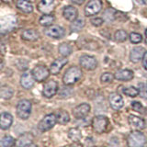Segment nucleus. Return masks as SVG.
<instances>
[{"label": "nucleus", "instance_id": "obj_1", "mask_svg": "<svg viewBox=\"0 0 147 147\" xmlns=\"http://www.w3.org/2000/svg\"><path fill=\"white\" fill-rule=\"evenodd\" d=\"M82 76H83V73L79 67L72 66L69 68L65 72V74L63 75V84L65 86H72L74 84H76L77 81H79L81 79Z\"/></svg>", "mask_w": 147, "mask_h": 147}, {"label": "nucleus", "instance_id": "obj_2", "mask_svg": "<svg viewBox=\"0 0 147 147\" xmlns=\"http://www.w3.org/2000/svg\"><path fill=\"white\" fill-rule=\"evenodd\" d=\"M146 144V137L139 131H133L127 137L128 147H144Z\"/></svg>", "mask_w": 147, "mask_h": 147}, {"label": "nucleus", "instance_id": "obj_3", "mask_svg": "<svg viewBox=\"0 0 147 147\" xmlns=\"http://www.w3.org/2000/svg\"><path fill=\"white\" fill-rule=\"evenodd\" d=\"M31 102L28 99H22L17 105V115L21 119H28L31 113Z\"/></svg>", "mask_w": 147, "mask_h": 147}, {"label": "nucleus", "instance_id": "obj_4", "mask_svg": "<svg viewBox=\"0 0 147 147\" xmlns=\"http://www.w3.org/2000/svg\"><path fill=\"white\" fill-rule=\"evenodd\" d=\"M109 125V121L107 117L99 115L96 116L92 121V127L96 133H104L107 131Z\"/></svg>", "mask_w": 147, "mask_h": 147}, {"label": "nucleus", "instance_id": "obj_5", "mask_svg": "<svg viewBox=\"0 0 147 147\" xmlns=\"http://www.w3.org/2000/svg\"><path fill=\"white\" fill-rule=\"evenodd\" d=\"M56 122H57L56 115L53 113H51L44 116V118L39 122L38 128L40 131H46L53 128V126L56 124Z\"/></svg>", "mask_w": 147, "mask_h": 147}, {"label": "nucleus", "instance_id": "obj_6", "mask_svg": "<svg viewBox=\"0 0 147 147\" xmlns=\"http://www.w3.org/2000/svg\"><path fill=\"white\" fill-rule=\"evenodd\" d=\"M102 8L101 0H90L85 7V14L86 17H92L98 14Z\"/></svg>", "mask_w": 147, "mask_h": 147}, {"label": "nucleus", "instance_id": "obj_7", "mask_svg": "<svg viewBox=\"0 0 147 147\" xmlns=\"http://www.w3.org/2000/svg\"><path fill=\"white\" fill-rule=\"evenodd\" d=\"M50 73V70L45 65H37L32 70V75L37 82L45 81L49 77Z\"/></svg>", "mask_w": 147, "mask_h": 147}, {"label": "nucleus", "instance_id": "obj_8", "mask_svg": "<svg viewBox=\"0 0 147 147\" xmlns=\"http://www.w3.org/2000/svg\"><path fill=\"white\" fill-rule=\"evenodd\" d=\"M80 65L85 68L86 70H94L98 66V61L95 57L90 56V55H83L79 60Z\"/></svg>", "mask_w": 147, "mask_h": 147}, {"label": "nucleus", "instance_id": "obj_9", "mask_svg": "<svg viewBox=\"0 0 147 147\" xmlns=\"http://www.w3.org/2000/svg\"><path fill=\"white\" fill-rule=\"evenodd\" d=\"M57 0H41L38 4V10L42 14H51L56 7Z\"/></svg>", "mask_w": 147, "mask_h": 147}, {"label": "nucleus", "instance_id": "obj_10", "mask_svg": "<svg viewBox=\"0 0 147 147\" xmlns=\"http://www.w3.org/2000/svg\"><path fill=\"white\" fill-rule=\"evenodd\" d=\"M58 91V83L54 80H50L45 83L43 86V96L47 98H51L57 93Z\"/></svg>", "mask_w": 147, "mask_h": 147}, {"label": "nucleus", "instance_id": "obj_11", "mask_svg": "<svg viewBox=\"0 0 147 147\" xmlns=\"http://www.w3.org/2000/svg\"><path fill=\"white\" fill-rule=\"evenodd\" d=\"M89 112H90V106L87 103H83V104L78 105L73 109L74 117L78 119L86 118Z\"/></svg>", "mask_w": 147, "mask_h": 147}, {"label": "nucleus", "instance_id": "obj_12", "mask_svg": "<svg viewBox=\"0 0 147 147\" xmlns=\"http://www.w3.org/2000/svg\"><path fill=\"white\" fill-rule=\"evenodd\" d=\"M44 33L53 39H61L64 36L63 28L60 26H49L44 30Z\"/></svg>", "mask_w": 147, "mask_h": 147}, {"label": "nucleus", "instance_id": "obj_13", "mask_svg": "<svg viewBox=\"0 0 147 147\" xmlns=\"http://www.w3.org/2000/svg\"><path fill=\"white\" fill-rule=\"evenodd\" d=\"M16 22H17V18L13 16H7L2 18L1 21H0V24H1V33L4 34L5 32L12 30L14 26L16 25Z\"/></svg>", "mask_w": 147, "mask_h": 147}, {"label": "nucleus", "instance_id": "obj_14", "mask_svg": "<svg viewBox=\"0 0 147 147\" xmlns=\"http://www.w3.org/2000/svg\"><path fill=\"white\" fill-rule=\"evenodd\" d=\"M35 78L32 75V71H27L21 76L20 78V85L22 86L23 88L25 89H30L32 86H34Z\"/></svg>", "mask_w": 147, "mask_h": 147}, {"label": "nucleus", "instance_id": "obj_15", "mask_svg": "<svg viewBox=\"0 0 147 147\" xmlns=\"http://www.w3.org/2000/svg\"><path fill=\"white\" fill-rule=\"evenodd\" d=\"M33 141H34V135L31 132H25L16 140V146L24 147L26 145L33 144Z\"/></svg>", "mask_w": 147, "mask_h": 147}, {"label": "nucleus", "instance_id": "obj_16", "mask_svg": "<svg viewBox=\"0 0 147 147\" xmlns=\"http://www.w3.org/2000/svg\"><path fill=\"white\" fill-rule=\"evenodd\" d=\"M109 104L114 110H119L124 105L122 96L118 93H111L109 95Z\"/></svg>", "mask_w": 147, "mask_h": 147}, {"label": "nucleus", "instance_id": "obj_17", "mask_svg": "<svg viewBox=\"0 0 147 147\" xmlns=\"http://www.w3.org/2000/svg\"><path fill=\"white\" fill-rule=\"evenodd\" d=\"M68 63V60L65 57H62V58H58L55 61L53 62V63L51 64L50 66V72L53 75H57L60 73V71L62 70V68L65 65Z\"/></svg>", "mask_w": 147, "mask_h": 147}, {"label": "nucleus", "instance_id": "obj_18", "mask_svg": "<svg viewBox=\"0 0 147 147\" xmlns=\"http://www.w3.org/2000/svg\"><path fill=\"white\" fill-rule=\"evenodd\" d=\"M128 121L131 127L137 129V130H142L146 126L144 119L138 116H135V115H130L128 118Z\"/></svg>", "mask_w": 147, "mask_h": 147}, {"label": "nucleus", "instance_id": "obj_19", "mask_svg": "<svg viewBox=\"0 0 147 147\" xmlns=\"http://www.w3.org/2000/svg\"><path fill=\"white\" fill-rule=\"evenodd\" d=\"M133 72L130 69H121L115 73V78L119 81H130L133 78Z\"/></svg>", "mask_w": 147, "mask_h": 147}, {"label": "nucleus", "instance_id": "obj_20", "mask_svg": "<svg viewBox=\"0 0 147 147\" xmlns=\"http://www.w3.org/2000/svg\"><path fill=\"white\" fill-rule=\"evenodd\" d=\"M63 17H64L65 20H67L68 21L73 22L74 20H76L77 18L78 11H77V9L75 7L67 6V7H65L63 8Z\"/></svg>", "mask_w": 147, "mask_h": 147}, {"label": "nucleus", "instance_id": "obj_21", "mask_svg": "<svg viewBox=\"0 0 147 147\" xmlns=\"http://www.w3.org/2000/svg\"><path fill=\"white\" fill-rule=\"evenodd\" d=\"M13 122V117L7 112H3L0 116V127L2 130H7L11 127Z\"/></svg>", "mask_w": 147, "mask_h": 147}, {"label": "nucleus", "instance_id": "obj_22", "mask_svg": "<svg viewBox=\"0 0 147 147\" xmlns=\"http://www.w3.org/2000/svg\"><path fill=\"white\" fill-rule=\"evenodd\" d=\"M145 53V51L142 47H135L133 48L131 52L130 59L132 63H139L141 60L144 58V55Z\"/></svg>", "mask_w": 147, "mask_h": 147}, {"label": "nucleus", "instance_id": "obj_23", "mask_svg": "<svg viewBox=\"0 0 147 147\" xmlns=\"http://www.w3.org/2000/svg\"><path fill=\"white\" fill-rule=\"evenodd\" d=\"M16 6L20 11L27 14H30L33 11V6L29 0H17Z\"/></svg>", "mask_w": 147, "mask_h": 147}, {"label": "nucleus", "instance_id": "obj_24", "mask_svg": "<svg viewBox=\"0 0 147 147\" xmlns=\"http://www.w3.org/2000/svg\"><path fill=\"white\" fill-rule=\"evenodd\" d=\"M39 37H40L39 32L35 30H32V29L25 30L24 31H22V33H21V38L24 40L34 41V40H38Z\"/></svg>", "mask_w": 147, "mask_h": 147}, {"label": "nucleus", "instance_id": "obj_25", "mask_svg": "<svg viewBox=\"0 0 147 147\" xmlns=\"http://www.w3.org/2000/svg\"><path fill=\"white\" fill-rule=\"evenodd\" d=\"M56 118H57V122L61 125H64V124L68 123L70 121V116L67 111L65 110H59L56 114Z\"/></svg>", "mask_w": 147, "mask_h": 147}, {"label": "nucleus", "instance_id": "obj_26", "mask_svg": "<svg viewBox=\"0 0 147 147\" xmlns=\"http://www.w3.org/2000/svg\"><path fill=\"white\" fill-rule=\"evenodd\" d=\"M55 18L52 14H43L40 18V24L44 27L52 26V24L54 22Z\"/></svg>", "mask_w": 147, "mask_h": 147}, {"label": "nucleus", "instance_id": "obj_27", "mask_svg": "<svg viewBox=\"0 0 147 147\" xmlns=\"http://www.w3.org/2000/svg\"><path fill=\"white\" fill-rule=\"evenodd\" d=\"M68 137L73 142H79L82 138L81 131L78 128H72L68 131Z\"/></svg>", "mask_w": 147, "mask_h": 147}, {"label": "nucleus", "instance_id": "obj_28", "mask_svg": "<svg viewBox=\"0 0 147 147\" xmlns=\"http://www.w3.org/2000/svg\"><path fill=\"white\" fill-rule=\"evenodd\" d=\"M14 90L8 86H2L0 88V96L3 99H9L12 98Z\"/></svg>", "mask_w": 147, "mask_h": 147}, {"label": "nucleus", "instance_id": "obj_29", "mask_svg": "<svg viewBox=\"0 0 147 147\" xmlns=\"http://www.w3.org/2000/svg\"><path fill=\"white\" fill-rule=\"evenodd\" d=\"M85 27V20L84 18H76V20L72 22L70 26V30L72 32H77L81 30Z\"/></svg>", "mask_w": 147, "mask_h": 147}, {"label": "nucleus", "instance_id": "obj_30", "mask_svg": "<svg viewBox=\"0 0 147 147\" xmlns=\"http://www.w3.org/2000/svg\"><path fill=\"white\" fill-rule=\"evenodd\" d=\"M14 145H16V141L12 136L6 135L1 139L2 147H13Z\"/></svg>", "mask_w": 147, "mask_h": 147}, {"label": "nucleus", "instance_id": "obj_31", "mask_svg": "<svg viewBox=\"0 0 147 147\" xmlns=\"http://www.w3.org/2000/svg\"><path fill=\"white\" fill-rule=\"evenodd\" d=\"M58 51L63 56H68L72 53V47L68 43H62L60 44Z\"/></svg>", "mask_w": 147, "mask_h": 147}, {"label": "nucleus", "instance_id": "obj_32", "mask_svg": "<svg viewBox=\"0 0 147 147\" xmlns=\"http://www.w3.org/2000/svg\"><path fill=\"white\" fill-rule=\"evenodd\" d=\"M127 37H128V35L125 30H119L115 32L114 39L116 41H118V42H123V41H125L127 40Z\"/></svg>", "mask_w": 147, "mask_h": 147}, {"label": "nucleus", "instance_id": "obj_33", "mask_svg": "<svg viewBox=\"0 0 147 147\" xmlns=\"http://www.w3.org/2000/svg\"><path fill=\"white\" fill-rule=\"evenodd\" d=\"M123 93L131 98H135L139 95V89H137L134 86H129L123 89Z\"/></svg>", "mask_w": 147, "mask_h": 147}, {"label": "nucleus", "instance_id": "obj_34", "mask_svg": "<svg viewBox=\"0 0 147 147\" xmlns=\"http://www.w3.org/2000/svg\"><path fill=\"white\" fill-rule=\"evenodd\" d=\"M131 108L136 112H139L142 114L146 113V109L140 102H138V101H133V102L131 103Z\"/></svg>", "mask_w": 147, "mask_h": 147}, {"label": "nucleus", "instance_id": "obj_35", "mask_svg": "<svg viewBox=\"0 0 147 147\" xmlns=\"http://www.w3.org/2000/svg\"><path fill=\"white\" fill-rule=\"evenodd\" d=\"M114 78H115V76L111 73H105L101 76L100 80L102 83H106V84H107V83H111Z\"/></svg>", "mask_w": 147, "mask_h": 147}, {"label": "nucleus", "instance_id": "obj_36", "mask_svg": "<svg viewBox=\"0 0 147 147\" xmlns=\"http://www.w3.org/2000/svg\"><path fill=\"white\" fill-rule=\"evenodd\" d=\"M130 40L131 41V43H134V44H137L142 41V37L141 34L137 33V32H131L130 34Z\"/></svg>", "mask_w": 147, "mask_h": 147}, {"label": "nucleus", "instance_id": "obj_37", "mask_svg": "<svg viewBox=\"0 0 147 147\" xmlns=\"http://www.w3.org/2000/svg\"><path fill=\"white\" fill-rule=\"evenodd\" d=\"M139 95L141 98L147 99V85L142 83L139 85Z\"/></svg>", "mask_w": 147, "mask_h": 147}, {"label": "nucleus", "instance_id": "obj_38", "mask_svg": "<svg viewBox=\"0 0 147 147\" xmlns=\"http://www.w3.org/2000/svg\"><path fill=\"white\" fill-rule=\"evenodd\" d=\"M103 22H104V20H102V18H92L91 20L92 25H94L96 27L101 26L103 24Z\"/></svg>", "mask_w": 147, "mask_h": 147}, {"label": "nucleus", "instance_id": "obj_39", "mask_svg": "<svg viewBox=\"0 0 147 147\" xmlns=\"http://www.w3.org/2000/svg\"><path fill=\"white\" fill-rule=\"evenodd\" d=\"M142 65H144L145 70H147V52H145L144 55V58H142Z\"/></svg>", "mask_w": 147, "mask_h": 147}, {"label": "nucleus", "instance_id": "obj_40", "mask_svg": "<svg viewBox=\"0 0 147 147\" xmlns=\"http://www.w3.org/2000/svg\"><path fill=\"white\" fill-rule=\"evenodd\" d=\"M72 3H74L75 5H78V6H80L83 3H84L86 0H71Z\"/></svg>", "mask_w": 147, "mask_h": 147}, {"label": "nucleus", "instance_id": "obj_41", "mask_svg": "<svg viewBox=\"0 0 147 147\" xmlns=\"http://www.w3.org/2000/svg\"><path fill=\"white\" fill-rule=\"evenodd\" d=\"M69 147H83V145L80 144L79 142H74Z\"/></svg>", "mask_w": 147, "mask_h": 147}, {"label": "nucleus", "instance_id": "obj_42", "mask_svg": "<svg viewBox=\"0 0 147 147\" xmlns=\"http://www.w3.org/2000/svg\"><path fill=\"white\" fill-rule=\"evenodd\" d=\"M24 147H38V146H37L36 144H29V145H26Z\"/></svg>", "mask_w": 147, "mask_h": 147}, {"label": "nucleus", "instance_id": "obj_43", "mask_svg": "<svg viewBox=\"0 0 147 147\" xmlns=\"http://www.w3.org/2000/svg\"><path fill=\"white\" fill-rule=\"evenodd\" d=\"M140 2L144 5H147V0H140Z\"/></svg>", "mask_w": 147, "mask_h": 147}, {"label": "nucleus", "instance_id": "obj_44", "mask_svg": "<svg viewBox=\"0 0 147 147\" xmlns=\"http://www.w3.org/2000/svg\"><path fill=\"white\" fill-rule=\"evenodd\" d=\"M145 42L147 43V30H145Z\"/></svg>", "mask_w": 147, "mask_h": 147}, {"label": "nucleus", "instance_id": "obj_45", "mask_svg": "<svg viewBox=\"0 0 147 147\" xmlns=\"http://www.w3.org/2000/svg\"><path fill=\"white\" fill-rule=\"evenodd\" d=\"M3 2H6V3H9V2H11L12 0H2Z\"/></svg>", "mask_w": 147, "mask_h": 147}, {"label": "nucleus", "instance_id": "obj_46", "mask_svg": "<svg viewBox=\"0 0 147 147\" xmlns=\"http://www.w3.org/2000/svg\"><path fill=\"white\" fill-rule=\"evenodd\" d=\"M95 147H103V146H95Z\"/></svg>", "mask_w": 147, "mask_h": 147}]
</instances>
